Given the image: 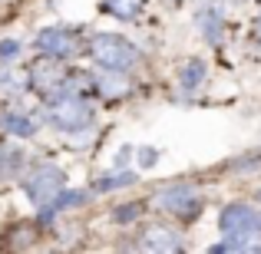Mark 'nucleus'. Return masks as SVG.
<instances>
[{"mask_svg": "<svg viewBox=\"0 0 261 254\" xmlns=\"http://www.w3.org/2000/svg\"><path fill=\"white\" fill-rule=\"evenodd\" d=\"M89 53L96 57V63H99L102 70H129V66L139 60L136 46L129 43L126 37H119V33H99V37H93Z\"/></svg>", "mask_w": 261, "mask_h": 254, "instance_id": "f257e3e1", "label": "nucleus"}, {"mask_svg": "<svg viewBox=\"0 0 261 254\" xmlns=\"http://www.w3.org/2000/svg\"><path fill=\"white\" fill-rule=\"evenodd\" d=\"M23 191L33 205H53L66 191V175L57 165H37L23 178Z\"/></svg>", "mask_w": 261, "mask_h": 254, "instance_id": "f03ea898", "label": "nucleus"}, {"mask_svg": "<svg viewBox=\"0 0 261 254\" xmlns=\"http://www.w3.org/2000/svg\"><path fill=\"white\" fill-rule=\"evenodd\" d=\"M46 119L63 132H80V129H89V122H93V106L80 96H60L50 102Z\"/></svg>", "mask_w": 261, "mask_h": 254, "instance_id": "7ed1b4c3", "label": "nucleus"}, {"mask_svg": "<svg viewBox=\"0 0 261 254\" xmlns=\"http://www.w3.org/2000/svg\"><path fill=\"white\" fill-rule=\"evenodd\" d=\"M155 205L169 215H178V218H195L198 208H202V195H198L195 185H169L155 195Z\"/></svg>", "mask_w": 261, "mask_h": 254, "instance_id": "20e7f679", "label": "nucleus"}, {"mask_svg": "<svg viewBox=\"0 0 261 254\" xmlns=\"http://www.w3.org/2000/svg\"><path fill=\"white\" fill-rule=\"evenodd\" d=\"M37 46L43 50V57L63 60V57H73V53L80 50V37L70 26H46V30H40Z\"/></svg>", "mask_w": 261, "mask_h": 254, "instance_id": "39448f33", "label": "nucleus"}, {"mask_svg": "<svg viewBox=\"0 0 261 254\" xmlns=\"http://www.w3.org/2000/svg\"><path fill=\"white\" fill-rule=\"evenodd\" d=\"M30 86L40 89V93H46V96L66 89V73H63V66H60V60L40 57L37 63L30 66Z\"/></svg>", "mask_w": 261, "mask_h": 254, "instance_id": "423d86ee", "label": "nucleus"}, {"mask_svg": "<svg viewBox=\"0 0 261 254\" xmlns=\"http://www.w3.org/2000/svg\"><path fill=\"white\" fill-rule=\"evenodd\" d=\"M218 228H222L225 238H231V235H242V231L261 228V221L248 205H228V208L222 211V218H218Z\"/></svg>", "mask_w": 261, "mask_h": 254, "instance_id": "0eeeda50", "label": "nucleus"}, {"mask_svg": "<svg viewBox=\"0 0 261 254\" xmlns=\"http://www.w3.org/2000/svg\"><path fill=\"white\" fill-rule=\"evenodd\" d=\"M139 251L142 254H182V241H178L175 231L159 228V224H155V228H149L146 235H142Z\"/></svg>", "mask_w": 261, "mask_h": 254, "instance_id": "6e6552de", "label": "nucleus"}, {"mask_svg": "<svg viewBox=\"0 0 261 254\" xmlns=\"http://www.w3.org/2000/svg\"><path fill=\"white\" fill-rule=\"evenodd\" d=\"M93 86H96V93H99L106 102L126 99L129 89H133V83H129L119 70H102V73H96V76H93Z\"/></svg>", "mask_w": 261, "mask_h": 254, "instance_id": "1a4fd4ad", "label": "nucleus"}, {"mask_svg": "<svg viewBox=\"0 0 261 254\" xmlns=\"http://www.w3.org/2000/svg\"><path fill=\"white\" fill-rule=\"evenodd\" d=\"M0 129H4L7 135H20V139H30V135L37 132V122H33L30 116L23 112V109H17V106H4V109H0Z\"/></svg>", "mask_w": 261, "mask_h": 254, "instance_id": "9d476101", "label": "nucleus"}, {"mask_svg": "<svg viewBox=\"0 0 261 254\" xmlns=\"http://www.w3.org/2000/svg\"><path fill=\"white\" fill-rule=\"evenodd\" d=\"M102 7H106L113 17H119V20H133L136 13H139L142 0H102Z\"/></svg>", "mask_w": 261, "mask_h": 254, "instance_id": "9b49d317", "label": "nucleus"}, {"mask_svg": "<svg viewBox=\"0 0 261 254\" xmlns=\"http://www.w3.org/2000/svg\"><path fill=\"white\" fill-rule=\"evenodd\" d=\"M202 79H205V63L202 60H189V63L182 66V86L195 89V86H202Z\"/></svg>", "mask_w": 261, "mask_h": 254, "instance_id": "f8f14e48", "label": "nucleus"}, {"mask_svg": "<svg viewBox=\"0 0 261 254\" xmlns=\"http://www.w3.org/2000/svg\"><path fill=\"white\" fill-rule=\"evenodd\" d=\"M198 26H202V33H205V40H212V43H218L222 40V17H218L215 10H205L202 17H198Z\"/></svg>", "mask_w": 261, "mask_h": 254, "instance_id": "ddd939ff", "label": "nucleus"}, {"mask_svg": "<svg viewBox=\"0 0 261 254\" xmlns=\"http://www.w3.org/2000/svg\"><path fill=\"white\" fill-rule=\"evenodd\" d=\"M129 182H136V175L133 172H126V168H119V172H113V175H102V182H99V188H122V185H129Z\"/></svg>", "mask_w": 261, "mask_h": 254, "instance_id": "4468645a", "label": "nucleus"}, {"mask_svg": "<svg viewBox=\"0 0 261 254\" xmlns=\"http://www.w3.org/2000/svg\"><path fill=\"white\" fill-rule=\"evenodd\" d=\"M30 79H23V76H17V73H0V89L4 93H17V89H23Z\"/></svg>", "mask_w": 261, "mask_h": 254, "instance_id": "2eb2a0df", "label": "nucleus"}, {"mask_svg": "<svg viewBox=\"0 0 261 254\" xmlns=\"http://www.w3.org/2000/svg\"><path fill=\"white\" fill-rule=\"evenodd\" d=\"M20 50H23L20 40H4V43H0V60H4V63H13V60L20 57Z\"/></svg>", "mask_w": 261, "mask_h": 254, "instance_id": "dca6fc26", "label": "nucleus"}, {"mask_svg": "<svg viewBox=\"0 0 261 254\" xmlns=\"http://www.w3.org/2000/svg\"><path fill=\"white\" fill-rule=\"evenodd\" d=\"M155 162H159V152H155L152 146H142V149H139V165H142V168H152Z\"/></svg>", "mask_w": 261, "mask_h": 254, "instance_id": "f3484780", "label": "nucleus"}, {"mask_svg": "<svg viewBox=\"0 0 261 254\" xmlns=\"http://www.w3.org/2000/svg\"><path fill=\"white\" fill-rule=\"evenodd\" d=\"M129 155H133V149L122 146L119 152H116V168H126V165H129Z\"/></svg>", "mask_w": 261, "mask_h": 254, "instance_id": "a211bd4d", "label": "nucleus"}, {"mask_svg": "<svg viewBox=\"0 0 261 254\" xmlns=\"http://www.w3.org/2000/svg\"><path fill=\"white\" fill-rule=\"evenodd\" d=\"M139 211H136V205H122V211H116V221H129V218H136Z\"/></svg>", "mask_w": 261, "mask_h": 254, "instance_id": "6ab92c4d", "label": "nucleus"}, {"mask_svg": "<svg viewBox=\"0 0 261 254\" xmlns=\"http://www.w3.org/2000/svg\"><path fill=\"white\" fill-rule=\"evenodd\" d=\"M258 40H261V20H258Z\"/></svg>", "mask_w": 261, "mask_h": 254, "instance_id": "aec40b11", "label": "nucleus"}]
</instances>
